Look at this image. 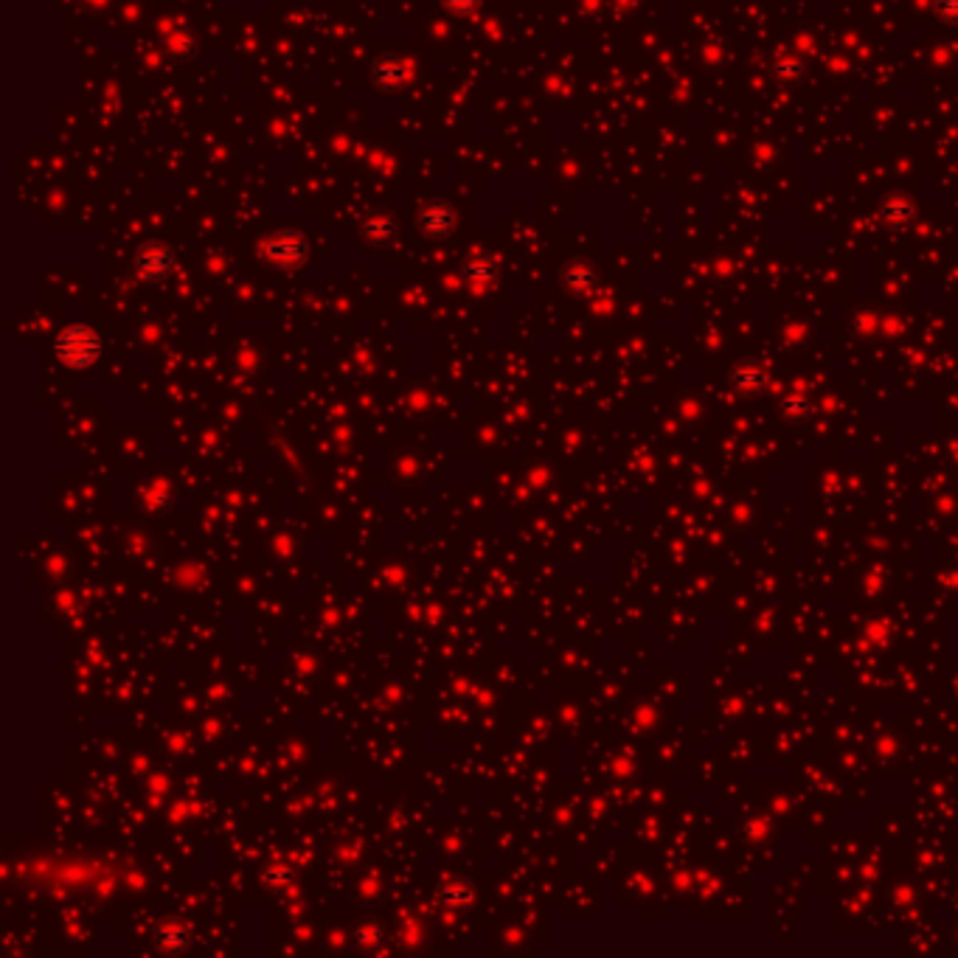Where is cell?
<instances>
[{
    "instance_id": "obj_3",
    "label": "cell",
    "mask_w": 958,
    "mask_h": 958,
    "mask_svg": "<svg viewBox=\"0 0 958 958\" xmlns=\"http://www.w3.org/2000/svg\"><path fill=\"white\" fill-rule=\"evenodd\" d=\"M135 262H138L141 275L155 278V282H158V278H166L172 273V267H175V256H172L169 247H164V244H146Z\"/></svg>"
},
{
    "instance_id": "obj_2",
    "label": "cell",
    "mask_w": 958,
    "mask_h": 958,
    "mask_svg": "<svg viewBox=\"0 0 958 958\" xmlns=\"http://www.w3.org/2000/svg\"><path fill=\"white\" fill-rule=\"evenodd\" d=\"M267 259L282 264V267H295L306 259V242L295 231H282L267 242Z\"/></svg>"
},
{
    "instance_id": "obj_6",
    "label": "cell",
    "mask_w": 958,
    "mask_h": 958,
    "mask_svg": "<svg viewBox=\"0 0 958 958\" xmlns=\"http://www.w3.org/2000/svg\"><path fill=\"white\" fill-rule=\"evenodd\" d=\"M464 275L475 284H484V282H492V278L498 275V270H494V262L486 254H473L467 262H464Z\"/></svg>"
},
{
    "instance_id": "obj_8",
    "label": "cell",
    "mask_w": 958,
    "mask_h": 958,
    "mask_svg": "<svg viewBox=\"0 0 958 958\" xmlns=\"http://www.w3.org/2000/svg\"><path fill=\"white\" fill-rule=\"evenodd\" d=\"M447 9L458 12V15H467V12H475L481 0H444Z\"/></svg>"
},
{
    "instance_id": "obj_7",
    "label": "cell",
    "mask_w": 958,
    "mask_h": 958,
    "mask_svg": "<svg viewBox=\"0 0 958 958\" xmlns=\"http://www.w3.org/2000/svg\"><path fill=\"white\" fill-rule=\"evenodd\" d=\"M363 234H365L371 242H385V239L394 236V223L388 220V216H380V214H377V216H368Z\"/></svg>"
},
{
    "instance_id": "obj_5",
    "label": "cell",
    "mask_w": 958,
    "mask_h": 958,
    "mask_svg": "<svg viewBox=\"0 0 958 958\" xmlns=\"http://www.w3.org/2000/svg\"><path fill=\"white\" fill-rule=\"evenodd\" d=\"M371 71H374V79L380 82V85H399L402 79H405L408 76V71H405V62H402L399 56H383V59H377L374 62V68H371Z\"/></svg>"
},
{
    "instance_id": "obj_4",
    "label": "cell",
    "mask_w": 958,
    "mask_h": 958,
    "mask_svg": "<svg viewBox=\"0 0 958 958\" xmlns=\"http://www.w3.org/2000/svg\"><path fill=\"white\" fill-rule=\"evenodd\" d=\"M419 225L427 236H447L455 225V214L444 203H430L419 216Z\"/></svg>"
},
{
    "instance_id": "obj_1",
    "label": "cell",
    "mask_w": 958,
    "mask_h": 958,
    "mask_svg": "<svg viewBox=\"0 0 958 958\" xmlns=\"http://www.w3.org/2000/svg\"><path fill=\"white\" fill-rule=\"evenodd\" d=\"M54 352L65 365L85 368V365L96 363V357L102 352V340H99L96 332L87 329V326H68V329L59 332L56 344H54Z\"/></svg>"
}]
</instances>
